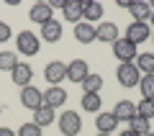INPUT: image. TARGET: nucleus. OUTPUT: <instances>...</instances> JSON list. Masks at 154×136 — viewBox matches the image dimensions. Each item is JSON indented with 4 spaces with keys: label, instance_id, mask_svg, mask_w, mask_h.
Returning a JSON list of instances; mask_svg holds the SVG:
<instances>
[{
    "label": "nucleus",
    "instance_id": "f257e3e1",
    "mask_svg": "<svg viewBox=\"0 0 154 136\" xmlns=\"http://www.w3.org/2000/svg\"><path fill=\"white\" fill-rule=\"evenodd\" d=\"M57 126H59L62 136H77L80 131H82V118H80L77 110H62Z\"/></svg>",
    "mask_w": 154,
    "mask_h": 136
},
{
    "label": "nucleus",
    "instance_id": "f03ea898",
    "mask_svg": "<svg viewBox=\"0 0 154 136\" xmlns=\"http://www.w3.org/2000/svg\"><path fill=\"white\" fill-rule=\"evenodd\" d=\"M16 49L21 51L23 57H36L38 49H41V39H38L33 31H21L16 36Z\"/></svg>",
    "mask_w": 154,
    "mask_h": 136
},
{
    "label": "nucleus",
    "instance_id": "7ed1b4c3",
    "mask_svg": "<svg viewBox=\"0 0 154 136\" xmlns=\"http://www.w3.org/2000/svg\"><path fill=\"white\" fill-rule=\"evenodd\" d=\"M116 77H118V82H121L123 87H139L141 72L136 70L134 62H123V64H118V70H116Z\"/></svg>",
    "mask_w": 154,
    "mask_h": 136
},
{
    "label": "nucleus",
    "instance_id": "20e7f679",
    "mask_svg": "<svg viewBox=\"0 0 154 136\" xmlns=\"http://www.w3.org/2000/svg\"><path fill=\"white\" fill-rule=\"evenodd\" d=\"M113 57L118 62H134L139 57V51H136V44H131L128 39H118V41H113Z\"/></svg>",
    "mask_w": 154,
    "mask_h": 136
},
{
    "label": "nucleus",
    "instance_id": "39448f33",
    "mask_svg": "<svg viewBox=\"0 0 154 136\" xmlns=\"http://www.w3.org/2000/svg\"><path fill=\"white\" fill-rule=\"evenodd\" d=\"M21 105L28 108V110H36L38 105H44V93L38 87H33V85L21 87Z\"/></svg>",
    "mask_w": 154,
    "mask_h": 136
},
{
    "label": "nucleus",
    "instance_id": "423d86ee",
    "mask_svg": "<svg viewBox=\"0 0 154 136\" xmlns=\"http://www.w3.org/2000/svg\"><path fill=\"white\" fill-rule=\"evenodd\" d=\"M126 39L139 46L141 41H149V39H152V28H149V23H136V21H131V23H128V28H126Z\"/></svg>",
    "mask_w": 154,
    "mask_h": 136
},
{
    "label": "nucleus",
    "instance_id": "0eeeda50",
    "mask_svg": "<svg viewBox=\"0 0 154 136\" xmlns=\"http://www.w3.org/2000/svg\"><path fill=\"white\" fill-rule=\"evenodd\" d=\"M44 77H46V82H51V87H57L62 80L67 77V64L64 62H49V64L44 67Z\"/></svg>",
    "mask_w": 154,
    "mask_h": 136
},
{
    "label": "nucleus",
    "instance_id": "6e6552de",
    "mask_svg": "<svg viewBox=\"0 0 154 136\" xmlns=\"http://www.w3.org/2000/svg\"><path fill=\"white\" fill-rule=\"evenodd\" d=\"M28 18H31L33 23H38V26H44V23L54 21V11H51L49 3H36V5H31V11H28Z\"/></svg>",
    "mask_w": 154,
    "mask_h": 136
},
{
    "label": "nucleus",
    "instance_id": "1a4fd4ad",
    "mask_svg": "<svg viewBox=\"0 0 154 136\" xmlns=\"http://www.w3.org/2000/svg\"><path fill=\"white\" fill-rule=\"evenodd\" d=\"M88 75H90V67H88L85 59H72L69 64H67V80H72L75 85H80Z\"/></svg>",
    "mask_w": 154,
    "mask_h": 136
},
{
    "label": "nucleus",
    "instance_id": "9d476101",
    "mask_svg": "<svg viewBox=\"0 0 154 136\" xmlns=\"http://www.w3.org/2000/svg\"><path fill=\"white\" fill-rule=\"evenodd\" d=\"M95 41H105V44L118 41V26L110 21H100L95 26Z\"/></svg>",
    "mask_w": 154,
    "mask_h": 136
},
{
    "label": "nucleus",
    "instance_id": "9b49d317",
    "mask_svg": "<svg viewBox=\"0 0 154 136\" xmlns=\"http://www.w3.org/2000/svg\"><path fill=\"white\" fill-rule=\"evenodd\" d=\"M110 113L116 116V121H118V123H128V121L136 116V103H131V100H118V103H116V108L110 110Z\"/></svg>",
    "mask_w": 154,
    "mask_h": 136
},
{
    "label": "nucleus",
    "instance_id": "f8f14e48",
    "mask_svg": "<svg viewBox=\"0 0 154 136\" xmlns=\"http://www.w3.org/2000/svg\"><path fill=\"white\" fill-rule=\"evenodd\" d=\"M82 11H85V0H67L64 8H62V13H64V21H72L75 26L82 21Z\"/></svg>",
    "mask_w": 154,
    "mask_h": 136
},
{
    "label": "nucleus",
    "instance_id": "ddd939ff",
    "mask_svg": "<svg viewBox=\"0 0 154 136\" xmlns=\"http://www.w3.org/2000/svg\"><path fill=\"white\" fill-rule=\"evenodd\" d=\"M44 103L46 105H51V108H62V105L67 103V90L62 85H57V87H49V90H46L44 93Z\"/></svg>",
    "mask_w": 154,
    "mask_h": 136
},
{
    "label": "nucleus",
    "instance_id": "4468645a",
    "mask_svg": "<svg viewBox=\"0 0 154 136\" xmlns=\"http://www.w3.org/2000/svg\"><path fill=\"white\" fill-rule=\"evenodd\" d=\"M31 77H33V70H31V64H26V62H18V67L11 72V80L16 82L18 87L31 85Z\"/></svg>",
    "mask_w": 154,
    "mask_h": 136
},
{
    "label": "nucleus",
    "instance_id": "2eb2a0df",
    "mask_svg": "<svg viewBox=\"0 0 154 136\" xmlns=\"http://www.w3.org/2000/svg\"><path fill=\"white\" fill-rule=\"evenodd\" d=\"M41 41H49V44H57L62 41V21H49L41 26Z\"/></svg>",
    "mask_w": 154,
    "mask_h": 136
},
{
    "label": "nucleus",
    "instance_id": "dca6fc26",
    "mask_svg": "<svg viewBox=\"0 0 154 136\" xmlns=\"http://www.w3.org/2000/svg\"><path fill=\"white\" fill-rule=\"evenodd\" d=\"M116 126H118V121H116L113 113H105V110H100V113L95 116V128H98V134H113Z\"/></svg>",
    "mask_w": 154,
    "mask_h": 136
},
{
    "label": "nucleus",
    "instance_id": "f3484780",
    "mask_svg": "<svg viewBox=\"0 0 154 136\" xmlns=\"http://www.w3.org/2000/svg\"><path fill=\"white\" fill-rule=\"evenodd\" d=\"M57 121V113H54V108H51V105H38L36 110H33V123L36 126H41V128H44V126H49V123H54Z\"/></svg>",
    "mask_w": 154,
    "mask_h": 136
},
{
    "label": "nucleus",
    "instance_id": "a211bd4d",
    "mask_svg": "<svg viewBox=\"0 0 154 136\" xmlns=\"http://www.w3.org/2000/svg\"><path fill=\"white\" fill-rule=\"evenodd\" d=\"M82 21H85V23H95V21H103V5H100L98 0H85Z\"/></svg>",
    "mask_w": 154,
    "mask_h": 136
},
{
    "label": "nucleus",
    "instance_id": "6ab92c4d",
    "mask_svg": "<svg viewBox=\"0 0 154 136\" xmlns=\"http://www.w3.org/2000/svg\"><path fill=\"white\" fill-rule=\"evenodd\" d=\"M128 11H131V16H134V21H136V23H146L149 16H152V5H149L146 0L131 3V5H128Z\"/></svg>",
    "mask_w": 154,
    "mask_h": 136
},
{
    "label": "nucleus",
    "instance_id": "aec40b11",
    "mask_svg": "<svg viewBox=\"0 0 154 136\" xmlns=\"http://www.w3.org/2000/svg\"><path fill=\"white\" fill-rule=\"evenodd\" d=\"M75 39L80 44H93L95 41V26L93 23H85V21H80L75 26Z\"/></svg>",
    "mask_w": 154,
    "mask_h": 136
},
{
    "label": "nucleus",
    "instance_id": "412c9836",
    "mask_svg": "<svg viewBox=\"0 0 154 136\" xmlns=\"http://www.w3.org/2000/svg\"><path fill=\"white\" fill-rule=\"evenodd\" d=\"M82 110H88V113H100V108H103V100H100V93H82Z\"/></svg>",
    "mask_w": 154,
    "mask_h": 136
},
{
    "label": "nucleus",
    "instance_id": "4be33fe9",
    "mask_svg": "<svg viewBox=\"0 0 154 136\" xmlns=\"http://www.w3.org/2000/svg\"><path fill=\"white\" fill-rule=\"evenodd\" d=\"M128 123H131L128 128H131L136 136H149L152 134V123H149V118H144V116H134Z\"/></svg>",
    "mask_w": 154,
    "mask_h": 136
},
{
    "label": "nucleus",
    "instance_id": "5701e85b",
    "mask_svg": "<svg viewBox=\"0 0 154 136\" xmlns=\"http://www.w3.org/2000/svg\"><path fill=\"white\" fill-rule=\"evenodd\" d=\"M134 64H136V70L144 72V75H154V54H149V51L139 54L136 59H134Z\"/></svg>",
    "mask_w": 154,
    "mask_h": 136
},
{
    "label": "nucleus",
    "instance_id": "b1692460",
    "mask_svg": "<svg viewBox=\"0 0 154 136\" xmlns=\"http://www.w3.org/2000/svg\"><path fill=\"white\" fill-rule=\"evenodd\" d=\"M80 85H82V93H100V90H103V77L95 75V72H90Z\"/></svg>",
    "mask_w": 154,
    "mask_h": 136
},
{
    "label": "nucleus",
    "instance_id": "393cba45",
    "mask_svg": "<svg viewBox=\"0 0 154 136\" xmlns=\"http://www.w3.org/2000/svg\"><path fill=\"white\" fill-rule=\"evenodd\" d=\"M16 67H18L16 51H0V72H13Z\"/></svg>",
    "mask_w": 154,
    "mask_h": 136
},
{
    "label": "nucleus",
    "instance_id": "a878e982",
    "mask_svg": "<svg viewBox=\"0 0 154 136\" xmlns=\"http://www.w3.org/2000/svg\"><path fill=\"white\" fill-rule=\"evenodd\" d=\"M139 90L144 100H154V75H144L139 80Z\"/></svg>",
    "mask_w": 154,
    "mask_h": 136
},
{
    "label": "nucleus",
    "instance_id": "bb28decb",
    "mask_svg": "<svg viewBox=\"0 0 154 136\" xmlns=\"http://www.w3.org/2000/svg\"><path fill=\"white\" fill-rule=\"evenodd\" d=\"M136 116H144V118L152 121L154 118V100H144L141 98V103H136Z\"/></svg>",
    "mask_w": 154,
    "mask_h": 136
},
{
    "label": "nucleus",
    "instance_id": "cd10ccee",
    "mask_svg": "<svg viewBox=\"0 0 154 136\" xmlns=\"http://www.w3.org/2000/svg\"><path fill=\"white\" fill-rule=\"evenodd\" d=\"M41 131H44V128L36 126V123L31 121V123H23L21 128H18V136H41Z\"/></svg>",
    "mask_w": 154,
    "mask_h": 136
},
{
    "label": "nucleus",
    "instance_id": "c85d7f7f",
    "mask_svg": "<svg viewBox=\"0 0 154 136\" xmlns=\"http://www.w3.org/2000/svg\"><path fill=\"white\" fill-rule=\"evenodd\" d=\"M13 36V31H11V26H8V23H3L0 21V44L3 41H8V39Z\"/></svg>",
    "mask_w": 154,
    "mask_h": 136
},
{
    "label": "nucleus",
    "instance_id": "c756f323",
    "mask_svg": "<svg viewBox=\"0 0 154 136\" xmlns=\"http://www.w3.org/2000/svg\"><path fill=\"white\" fill-rule=\"evenodd\" d=\"M0 136H16L13 128H5V126H0Z\"/></svg>",
    "mask_w": 154,
    "mask_h": 136
},
{
    "label": "nucleus",
    "instance_id": "7c9ffc66",
    "mask_svg": "<svg viewBox=\"0 0 154 136\" xmlns=\"http://www.w3.org/2000/svg\"><path fill=\"white\" fill-rule=\"evenodd\" d=\"M64 3H67V0H51L49 5H51V11H54V8H64Z\"/></svg>",
    "mask_w": 154,
    "mask_h": 136
},
{
    "label": "nucleus",
    "instance_id": "2f4dec72",
    "mask_svg": "<svg viewBox=\"0 0 154 136\" xmlns=\"http://www.w3.org/2000/svg\"><path fill=\"white\" fill-rule=\"evenodd\" d=\"M118 136H136V134H134L131 128H126V131H121V134H118Z\"/></svg>",
    "mask_w": 154,
    "mask_h": 136
},
{
    "label": "nucleus",
    "instance_id": "473e14b6",
    "mask_svg": "<svg viewBox=\"0 0 154 136\" xmlns=\"http://www.w3.org/2000/svg\"><path fill=\"white\" fill-rule=\"evenodd\" d=\"M149 21H152V23H154V11H152V16H149Z\"/></svg>",
    "mask_w": 154,
    "mask_h": 136
},
{
    "label": "nucleus",
    "instance_id": "72a5a7b5",
    "mask_svg": "<svg viewBox=\"0 0 154 136\" xmlns=\"http://www.w3.org/2000/svg\"><path fill=\"white\" fill-rule=\"evenodd\" d=\"M95 136H110V134H95Z\"/></svg>",
    "mask_w": 154,
    "mask_h": 136
},
{
    "label": "nucleus",
    "instance_id": "f704fd0d",
    "mask_svg": "<svg viewBox=\"0 0 154 136\" xmlns=\"http://www.w3.org/2000/svg\"><path fill=\"white\" fill-rule=\"evenodd\" d=\"M0 116H3V105H0Z\"/></svg>",
    "mask_w": 154,
    "mask_h": 136
},
{
    "label": "nucleus",
    "instance_id": "c9c22d12",
    "mask_svg": "<svg viewBox=\"0 0 154 136\" xmlns=\"http://www.w3.org/2000/svg\"><path fill=\"white\" fill-rule=\"evenodd\" d=\"M152 41H154V36H152Z\"/></svg>",
    "mask_w": 154,
    "mask_h": 136
},
{
    "label": "nucleus",
    "instance_id": "e433bc0d",
    "mask_svg": "<svg viewBox=\"0 0 154 136\" xmlns=\"http://www.w3.org/2000/svg\"><path fill=\"white\" fill-rule=\"evenodd\" d=\"M149 136H154V134H149Z\"/></svg>",
    "mask_w": 154,
    "mask_h": 136
}]
</instances>
